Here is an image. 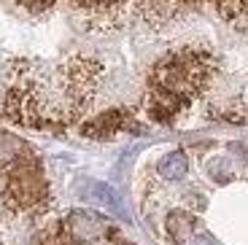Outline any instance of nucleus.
<instances>
[{
  "instance_id": "0eeeda50",
  "label": "nucleus",
  "mask_w": 248,
  "mask_h": 245,
  "mask_svg": "<svg viewBox=\"0 0 248 245\" xmlns=\"http://www.w3.org/2000/svg\"><path fill=\"white\" fill-rule=\"evenodd\" d=\"M208 172H211V178H216V181H230L232 175H235V167L230 165V159H213L211 165H208Z\"/></svg>"
},
{
  "instance_id": "f03ea898",
  "label": "nucleus",
  "mask_w": 248,
  "mask_h": 245,
  "mask_svg": "<svg viewBox=\"0 0 248 245\" xmlns=\"http://www.w3.org/2000/svg\"><path fill=\"white\" fill-rule=\"evenodd\" d=\"M81 189H78V197H84L87 202H92V205H97V208H106V210H111V213H116V215H124V205H122V199H119V194L111 189V186H106V184H100V181H81Z\"/></svg>"
},
{
  "instance_id": "f257e3e1",
  "label": "nucleus",
  "mask_w": 248,
  "mask_h": 245,
  "mask_svg": "<svg viewBox=\"0 0 248 245\" xmlns=\"http://www.w3.org/2000/svg\"><path fill=\"white\" fill-rule=\"evenodd\" d=\"M62 229H65V237H68L70 245L94 243V240L106 237V234L111 232L108 224H106V218H100L97 213H92V210H73V213L65 218Z\"/></svg>"
},
{
  "instance_id": "423d86ee",
  "label": "nucleus",
  "mask_w": 248,
  "mask_h": 245,
  "mask_svg": "<svg viewBox=\"0 0 248 245\" xmlns=\"http://www.w3.org/2000/svg\"><path fill=\"white\" fill-rule=\"evenodd\" d=\"M119 127H122V116H119V113H106V116L94 119V122L84 129V132H87V135H92V138H103V135L116 132Z\"/></svg>"
},
{
  "instance_id": "39448f33",
  "label": "nucleus",
  "mask_w": 248,
  "mask_h": 245,
  "mask_svg": "<svg viewBox=\"0 0 248 245\" xmlns=\"http://www.w3.org/2000/svg\"><path fill=\"white\" fill-rule=\"evenodd\" d=\"M25 153H27V148L19 138L8 135V132H0V165H16Z\"/></svg>"
},
{
  "instance_id": "1a4fd4ad",
  "label": "nucleus",
  "mask_w": 248,
  "mask_h": 245,
  "mask_svg": "<svg viewBox=\"0 0 248 245\" xmlns=\"http://www.w3.org/2000/svg\"><path fill=\"white\" fill-rule=\"evenodd\" d=\"M119 245H132V243H119Z\"/></svg>"
},
{
  "instance_id": "20e7f679",
  "label": "nucleus",
  "mask_w": 248,
  "mask_h": 245,
  "mask_svg": "<svg viewBox=\"0 0 248 245\" xmlns=\"http://www.w3.org/2000/svg\"><path fill=\"white\" fill-rule=\"evenodd\" d=\"M194 229V215L186 213V210H173L168 215V234L173 243H184Z\"/></svg>"
},
{
  "instance_id": "7ed1b4c3",
  "label": "nucleus",
  "mask_w": 248,
  "mask_h": 245,
  "mask_svg": "<svg viewBox=\"0 0 248 245\" xmlns=\"http://www.w3.org/2000/svg\"><path fill=\"white\" fill-rule=\"evenodd\" d=\"M189 170V162H186L184 151H170L168 156H162L159 165H156V172H159L165 181H178V178L186 175Z\"/></svg>"
},
{
  "instance_id": "6e6552de",
  "label": "nucleus",
  "mask_w": 248,
  "mask_h": 245,
  "mask_svg": "<svg viewBox=\"0 0 248 245\" xmlns=\"http://www.w3.org/2000/svg\"><path fill=\"white\" fill-rule=\"evenodd\" d=\"M189 245H216V243H213V237H208V234H197Z\"/></svg>"
}]
</instances>
